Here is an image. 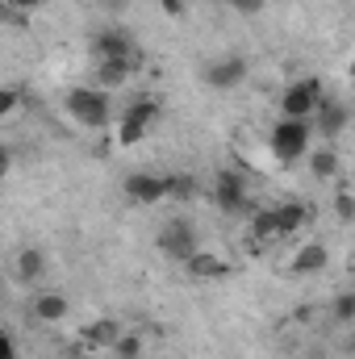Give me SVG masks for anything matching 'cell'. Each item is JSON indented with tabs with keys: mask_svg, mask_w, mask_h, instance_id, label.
I'll return each instance as SVG.
<instances>
[{
	"mask_svg": "<svg viewBox=\"0 0 355 359\" xmlns=\"http://www.w3.org/2000/svg\"><path fill=\"white\" fill-rule=\"evenodd\" d=\"M309 172H314V180H335L339 176V155H335V147L309 151Z\"/></svg>",
	"mask_w": 355,
	"mask_h": 359,
	"instance_id": "5bb4252c",
	"label": "cell"
},
{
	"mask_svg": "<svg viewBox=\"0 0 355 359\" xmlns=\"http://www.w3.org/2000/svg\"><path fill=\"white\" fill-rule=\"evenodd\" d=\"M335 213H339L343 222H351V217H355V196H347V192H343V196L335 201Z\"/></svg>",
	"mask_w": 355,
	"mask_h": 359,
	"instance_id": "603a6c76",
	"label": "cell"
},
{
	"mask_svg": "<svg viewBox=\"0 0 355 359\" xmlns=\"http://www.w3.org/2000/svg\"><path fill=\"white\" fill-rule=\"evenodd\" d=\"M138 72V59H100L96 63V88H121Z\"/></svg>",
	"mask_w": 355,
	"mask_h": 359,
	"instance_id": "30bf717a",
	"label": "cell"
},
{
	"mask_svg": "<svg viewBox=\"0 0 355 359\" xmlns=\"http://www.w3.org/2000/svg\"><path fill=\"white\" fill-rule=\"evenodd\" d=\"M113 355H117V359H138V355H142V343H138L134 334H121V339L113 343Z\"/></svg>",
	"mask_w": 355,
	"mask_h": 359,
	"instance_id": "44dd1931",
	"label": "cell"
},
{
	"mask_svg": "<svg viewBox=\"0 0 355 359\" xmlns=\"http://www.w3.org/2000/svg\"><path fill=\"white\" fill-rule=\"evenodd\" d=\"M318 109H322V80H297V84H288L284 96H280V113L284 117L309 121Z\"/></svg>",
	"mask_w": 355,
	"mask_h": 359,
	"instance_id": "277c9868",
	"label": "cell"
},
{
	"mask_svg": "<svg viewBox=\"0 0 355 359\" xmlns=\"http://www.w3.org/2000/svg\"><path fill=\"white\" fill-rule=\"evenodd\" d=\"M272 155L280 163H297L301 155H309V121H297V117H280L272 126V138H267Z\"/></svg>",
	"mask_w": 355,
	"mask_h": 359,
	"instance_id": "7a4b0ae2",
	"label": "cell"
},
{
	"mask_svg": "<svg viewBox=\"0 0 355 359\" xmlns=\"http://www.w3.org/2000/svg\"><path fill=\"white\" fill-rule=\"evenodd\" d=\"M305 222H309V209L305 205H276V230L280 234H297Z\"/></svg>",
	"mask_w": 355,
	"mask_h": 359,
	"instance_id": "9a60e30c",
	"label": "cell"
},
{
	"mask_svg": "<svg viewBox=\"0 0 355 359\" xmlns=\"http://www.w3.org/2000/svg\"><path fill=\"white\" fill-rule=\"evenodd\" d=\"M63 109L72 121H80L84 130H105L113 109H109V92L105 88H72L63 96Z\"/></svg>",
	"mask_w": 355,
	"mask_h": 359,
	"instance_id": "6da1fadb",
	"label": "cell"
},
{
	"mask_svg": "<svg viewBox=\"0 0 355 359\" xmlns=\"http://www.w3.org/2000/svg\"><path fill=\"white\" fill-rule=\"evenodd\" d=\"M29 313H34L38 322H63V318H67V297H63V292H42V297H34Z\"/></svg>",
	"mask_w": 355,
	"mask_h": 359,
	"instance_id": "8fae6325",
	"label": "cell"
},
{
	"mask_svg": "<svg viewBox=\"0 0 355 359\" xmlns=\"http://www.w3.org/2000/svg\"><path fill=\"white\" fill-rule=\"evenodd\" d=\"M188 271H192L196 280H222L230 268H226V259H217L213 251H196V255L188 259Z\"/></svg>",
	"mask_w": 355,
	"mask_h": 359,
	"instance_id": "4fadbf2b",
	"label": "cell"
},
{
	"mask_svg": "<svg viewBox=\"0 0 355 359\" xmlns=\"http://www.w3.org/2000/svg\"><path fill=\"white\" fill-rule=\"evenodd\" d=\"M168 8V17H184V0H159Z\"/></svg>",
	"mask_w": 355,
	"mask_h": 359,
	"instance_id": "484cf974",
	"label": "cell"
},
{
	"mask_svg": "<svg viewBox=\"0 0 355 359\" xmlns=\"http://www.w3.org/2000/svg\"><path fill=\"white\" fill-rule=\"evenodd\" d=\"M226 4H230V8H234V13H247V17H251V13H260V8H264V0H226Z\"/></svg>",
	"mask_w": 355,
	"mask_h": 359,
	"instance_id": "cb8c5ba5",
	"label": "cell"
},
{
	"mask_svg": "<svg viewBox=\"0 0 355 359\" xmlns=\"http://www.w3.org/2000/svg\"><path fill=\"white\" fill-rule=\"evenodd\" d=\"M13 109H17V92H13V88H4V92H0V113L8 117Z\"/></svg>",
	"mask_w": 355,
	"mask_h": 359,
	"instance_id": "d4e9b609",
	"label": "cell"
},
{
	"mask_svg": "<svg viewBox=\"0 0 355 359\" xmlns=\"http://www.w3.org/2000/svg\"><path fill=\"white\" fill-rule=\"evenodd\" d=\"M159 100H151V96H142V100H134L126 113H121V126H117V142L121 147H134L138 138H147V130L159 121Z\"/></svg>",
	"mask_w": 355,
	"mask_h": 359,
	"instance_id": "3957f363",
	"label": "cell"
},
{
	"mask_svg": "<svg viewBox=\"0 0 355 359\" xmlns=\"http://www.w3.org/2000/svg\"><path fill=\"white\" fill-rule=\"evenodd\" d=\"M217 4H226V0H217Z\"/></svg>",
	"mask_w": 355,
	"mask_h": 359,
	"instance_id": "4dcf8cb0",
	"label": "cell"
},
{
	"mask_svg": "<svg viewBox=\"0 0 355 359\" xmlns=\"http://www.w3.org/2000/svg\"><path fill=\"white\" fill-rule=\"evenodd\" d=\"M196 192V184H192V176H172V196H180V201H188Z\"/></svg>",
	"mask_w": 355,
	"mask_h": 359,
	"instance_id": "7402d4cb",
	"label": "cell"
},
{
	"mask_svg": "<svg viewBox=\"0 0 355 359\" xmlns=\"http://www.w3.org/2000/svg\"><path fill=\"white\" fill-rule=\"evenodd\" d=\"M251 230H255V238H276V234H280V230H276V209H264V213H255Z\"/></svg>",
	"mask_w": 355,
	"mask_h": 359,
	"instance_id": "ac0fdd59",
	"label": "cell"
},
{
	"mask_svg": "<svg viewBox=\"0 0 355 359\" xmlns=\"http://www.w3.org/2000/svg\"><path fill=\"white\" fill-rule=\"evenodd\" d=\"M213 201H217V209H226V213L247 209V184H243V176L222 172V176L213 180Z\"/></svg>",
	"mask_w": 355,
	"mask_h": 359,
	"instance_id": "9c48e42d",
	"label": "cell"
},
{
	"mask_svg": "<svg viewBox=\"0 0 355 359\" xmlns=\"http://www.w3.org/2000/svg\"><path fill=\"white\" fill-rule=\"evenodd\" d=\"M343 126H347V109H339V104H322V109H318V130H322V138H335Z\"/></svg>",
	"mask_w": 355,
	"mask_h": 359,
	"instance_id": "2e32d148",
	"label": "cell"
},
{
	"mask_svg": "<svg viewBox=\"0 0 355 359\" xmlns=\"http://www.w3.org/2000/svg\"><path fill=\"white\" fill-rule=\"evenodd\" d=\"M0 347H4V359H17V347H13V339H4Z\"/></svg>",
	"mask_w": 355,
	"mask_h": 359,
	"instance_id": "83f0119b",
	"label": "cell"
},
{
	"mask_svg": "<svg viewBox=\"0 0 355 359\" xmlns=\"http://www.w3.org/2000/svg\"><path fill=\"white\" fill-rule=\"evenodd\" d=\"M126 196L134 205H159L172 196V176H155V172H134L126 180Z\"/></svg>",
	"mask_w": 355,
	"mask_h": 359,
	"instance_id": "8992f818",
	"label": "cell"
},
{
	"mask_svg": "<svg viewBox=\"0 0 355 359\" xmlns=\"http://www.w3.org/2000/svg\"><path fill=\"white\" fill-rule=\"evenodd\" d=\"M347 351H351V355H355V334H351V347H347Z\"/></svg>",
	"mask_w": 355,
	"mask_h": 359,
	"instance_id": "f1b7e54d",
	"label": "cell"
},
{
	"mask_svg": "<svg viewBox=\"0 0 355 359\" xmlns=\"http://www.w3.org/2000/svg\"><path fill=\"white\" fill-rule=\"evenodd\" d=\"M243 80H247V59H239V55H226V59H217V63L205 67V84L217 92L239 88Z\"/></svg>",
	"mask_w": 355,
	"mask_h": 359,
	"instance_id": "52a82bcc",
	"label": "cell"
},
{
	"mask_svg": "<svg viewBox=\"0 0 355 359\" xmlns=\"http://www.w3.org/2000/svg\"><path fill=\"white\" fill-rule=\"evenodd\" d=\"M13 4H17V8H25V13H34V8H42L46 0H13Z\"/></svg>",
	"mask_w": 355,
	"mask_h": 359,
	"instance_id": "4316f807",
	"label": "cell"
},
{
	"mask_svg": "<svg viewBox=\"0 0 355 359\" xmlns=\"http://www.w3.org/2000/svg\"><path fill=\"white\" fill-rule=\"evenodd\" d=\"M92 55H96V59H138V46H134V38L121 34V29H100V34L92 38Z\"/></svg>",
	"mask_w": 355,
	"mask_h": 359,
	"instance_id": "ba28073f",
	"label": "cell"
},
{
	"mask_svg": "<svg viewBox=\"0 0 355 359\" xmlns=\"http://www.w3.org/2000/svg\"><path fill=\"white\" fill-rule=\"evenodd\" d=\"M351 84H355V63H351Z\"/></svg>",
	"mask_w": 355,
	"mask_h": 359,
	"instance_id": "f546056e",
	"label": "cell"
},
{
	"mask_svg": "<svg viewBox=\"0 0 355 359\" xmlns=\"http://www.w3.org/2000/svg\"><path fill=\"white\" fill-rule=\"evenodd\" d=\"M17 276H21V280L42 276V251H38V247H25V251L17 255Z\"/></svg>",
	"mask_w": 355,
	"mask_h": 359,
	"instance_id": "e0dca14e",
	"label": "cell"
},
{
	"mask_svg": "<svg viewBox=\"0 0 355 359\" xmlns=\"http://www.w3.org/2000/svg\"><path fill=\"white\" fill-rule=\"evenodd\" d=\"M330 313H335V322H355V292H339Z\"/></svg>",
	"mask_w": 355,
	"mask_h": 359,
	"instance_id": "d6986e66",
	"label": "cell"
},
{
	"mask_svg": "<svg viewBox=\"0 0 355 359\" xmlns=\"http://www.w3.org/2000/svg\"><path fill=\"white\" fill-rule=\"evenodd\" d=\"M330 264V255H326V247L322 243H305L297 255H293V271L297 276H309V271H322Z\"/></svg>",
	"mask_w": 355,
	"mask_h": 359,
	"instance_id": "7c38bea8",
	"label": "cell"
},
{
	"mask_svg": "<svg viewBox=\"0 0 355 359\" xmlns=\"http://www.w3.org/2000/svg\"><path fill=\"white\" fill-rule=\"evenodd\" d=\"M88 339L96 343V347H113L121 334H117V326H113V322H96V326L88 330Z\"/></svg>",
	"mask_w": 355,
	"mask_h": 359,
	"instance_id": "ffe728a7",
	"label": "cell"
},
{
	"mask_svg": "<svg viewBox=\"0 0 355 359\" xmlns=\"http://www.w3.org/2000/svg\"><path fill=\"white\" fill-rule=\"evenodd\" d=\"M159 251H163L168 259H180V264H188V259L201 251L192 222H184V217H172V222L159 230Z\"/></svg>",
	"mask_w": 355,
	"mask_h": 359,
	"instance_id": "5b68a950",
	"label": "cell"
}]
</instances>
